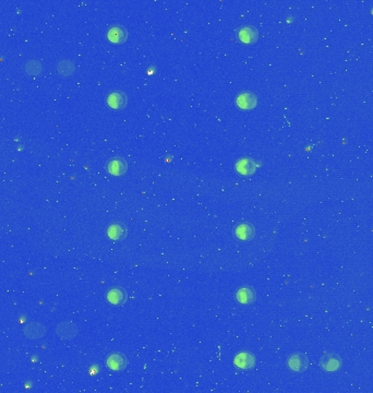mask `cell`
<instances>
[{"instance_id": "cell-9", "label": "cell", "mask_w": 373, "mask_h": 393, "mask_svg": "<svg viewBox=\"0 0 373 393\" xmlns=\"http://www.w3.org/2000/svg\"><path fill=\"white\" fill-rule=\"evenodd\" d=\"M127 357L122 353H112L107 357L106 365L114 371H122L127 366Z\"/></svg>"}, {"instance_id": "cell-6", "label": "cell", "mask_w": 373, "mask_h": 393, "mask_svg": "<svg viewBox=\"0 0 373 393\" xmlns=\"http://www.w3.org/2000/svg\"><path fill=\"white\" fill-rule=\"evenodd\" d=\"M106 169L112 176H122L127 172L128 164L122 157H114V159L108 161Z\"/></svg>"}, {"instance_id": "cell-17", "label": "cell", "mask_w": 373, "mask_h": 393, "mask_svg": "<svg viewBox=\"0 0 373 393\" xmlns=\"http://www.w3.org/2000/svg\"><path fill=\"white\" fill-rule=\"evenodd\" d=\"M76 66L70 60H62L57 64V72L60 76H70L74 71Z\"/></svg>"}, {"instance_id": "cell-5", "label": "cell", "mask_w": 373, "mask_h": 393, "mask_svg": "<svg viewBox=\"0 0 373 393\" xmlns=\"http://www.w3.org/2000/svg\"><path fill=\"white\" fill-rule=\"evenodd\" d=\"M46 326L40 322H30L23 329V333L30 340H38L45 336L46 334Z\"/></svg>"}, {"instance_id": "cell-12", "label": "cell", "mask_w": 373, "mask_h": 393, "mask_svg": "<svg viewBox=\"0 0 373 393\" xmlns=\"http://www.w3.org/2000/svg\"><path fill=\"white\" fill-rule=\"evenodd\" d=\"M258 38V32L254 27H244L238 31V39L244 44H254Z\"/></svg>"}, {"instance_id": "cell-10", "label": "cell", "mask_w": 373, "mask_h": 393, "mask_svg": "<svg viewBox=\"0 0 373 393\" xmlns=\"http://www.w3.org/2000/svg\"><path fill=\"white\" fill-rule=\"evenodd\" d=\"M107 39L114 44H122L128 39V31L124 27L114 26L107 31Z\"/></svg>"}, {"instance_id": "cell-2", "label": "cell", "mask_w": 373, "mask_h": 393, "mask_svg": "<svg viewBox=\"0 0 373 393\" xmlns=\"http://www.w3.org/2000/svg\"><path fill=\"white\" fill-rule=\"evenodd\" d=\"M287 366L294 372H302L309 366V359L304 354L296 353L290 356L287 359Z\"/></svg>"}, {"instance_id": "cell-3", "label": "cell", "mask_w": 373, "mask_h": 393, "mask_svg": "<svg viewBox=\"0 0 373 393\" xmlns=\"http://www.w3.org/2000/svg\"><path fill=\"white\" fill-rule=\"evenodd\" d=\"M55 332L58 337L64 338V340H71V338L76 336L79 329H78L76 324L74 322L64 321L56 326Z\"/></svg>"}, {"instance_id": "cell-8", "label": "cell", "mask_w": 373, "mask_h": 393, "mask_svg": "<svg viewBox=\"0 0 373 393\" xmlns=\"http://www.w3.org/2000/svg\"><path fill=\"white\" fill-rule=\"evenodd\" d=\"M234 364L239 369L249 370L256 365V357L249 352H242L236 355L234 359Z\"/></svg>"}, {"instance_id": "cell-11", "label": "cell", "mask_w": 373, "mask_h": 393, "mask_svg": "<svg viewBox=\"0 0 373 393\" xmlns=\"http://www.w3.org/2000/svg\"><path fill=\"white\" fill-rule=\"evenodd\" d=\"M236 171L238 174L242 175V176H250V175L254 174L256 168L258 165L256 161L248 159V157H244V159H240L237 161L236 163Z\"/></svg>"}, {"instance_id": "cell-1", "label": "cell", "mask_w": 373, "mask_h": 393, "mask_svg": "<svg viewBox=\"0 0 373 393\" xmlns=\"http://www.w3.org/2000/svg\"><path fill=\"white\" fill-rule=\"evenodd\" d=\"M342 358L340 355L335 353H326L320 359V366L324 371L326 372H336L342 367Z\"/></svg>"}, {"instance_id": "cell-4", "label": "cell", "mask_w": 373, "mask_h": 393, "mask_svg": "<svg viewBox=\"0 0 373 393\" xmlns=\"http://www.w3.org/2000/svg\"><path fill=\"white\" fill-rule=\"evenodd\" d=\"M128 96L122 91H114L107 96V105L112 110H122L127 106Z\"/></svg>"}, {"instance_id": "cell-15", "label": "cell", "mask_w": 373, "mask_h": 393, "mask_svg": "<svg viewBox=\"0 0 373 393\" xmlns=\"http://www.w3.org/2000/svg\"><path fill=\"white\" fill-rule=\"evenodd\" d=\"M106 298L108 300V303L119 306V305H122L124 301L127 300V293H126V291L122 288L114 287L107 292Z\"/></svg>"}, {"instance_id": "cell-13", "label": "cell", "mask_w": 373, "mask_h": 393, "mask_svg": "<svg viewBox=\"0 0 373 393\" xmlns=\"http://www.w3.org/2000/svg\"><path fill=\"white\" fill-rule=\"evenodd\" d=\"M236 299L242 305H250L256 300V292L250 286H244L239 288L236 293Z\"/></svg>"}, {"instance_id": "cell-14", "label": "cell", "mask_w": 373, "mask_h": 393, "mask_svg": "<svg viewBox=\"0 0 373 393\" xmlns=\"http://www.w3.org/2000/svg\"><path fill=\"white\" fill-rule=\"evenodd\" d=\"M234 235L240 240H250L254 236V227L250 223H240L234 228Z\"/></svg>"}, {"instance_id": "cell-18", "label": "cell", "mask_w": 373, "mask_h": 393, "mask_svg": "<svg viewBox=\"0 0 373 393\" xmlns=\"http://www.w3.org/2000/svg\"><path fill=\"white\" fill-rule=\"evenodd\" d=\"M42 70H43V67H42V64L38 62V60H30L26 65V71L28 75L38 76Z\"/></svg>"}, {"instance_id": "cell-7", "label": "cell", "mask_w": 373, "mask_h": 393, "mask_svg": "<svg viewBox=\"0 0 373 393\" xmlns=\"http://www.w3.org/2000/svg\"><path fill=\"white\" fill-rule=\"evenodd\" d=\"M258 104L256 96L251 92H242L236 98V105L244 111H250Z\"/></svg>"}, {"instance_id": "cell-16", "label": "cell", "mask_w": 373, "mask_h": 393, "mask_svg": "<svg viewBox=\"0 0 373 393\" xmlns=\"http://www.w3.org/2000/svg\"><path fill=\"white\" fill-rule=\"evenodd\" d=\"M107 236L112 240H122L127 236V227L122 223H112L107 228Z\"/></svg>"}]
</instances>
